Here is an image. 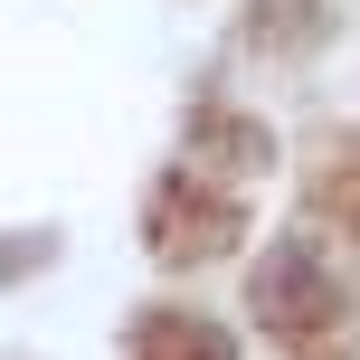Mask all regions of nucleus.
I'll return each mask as SVG.
<instances>
[{
    "instance_id": "nucleus-2",
    "label": "nucleus",
    "mask_w": 360,
    "mask_h": 360,
    "mask_svg": "<svg viewBox=\"0 0 360 360\" xmlns=\"http://www.w3.org/2000/svg\"><path fill=\"white\" fill-rule=\"evenodd\" d=\"M143 360H237V351H228V332L199 323V313H152L143 323Z\"/></svg>"
},
{
    "instance_id": "nucleus-1",
    "label": "nucleus",
    "mask_w": 360,
    "mask_h": 360,
    "mask_svg": "<svg viewBox=\"0 0 360 360\" xmlns=\"http://www.w3.org/2000/svg\"><path fill=\"white\" fill-rule=\"evenodd\" d=\"M323 304H332V285H323V256H304V247H285L266 275H256V313H266L275 332H304V323H323Z\"/></svg>"
}]
</instances>
